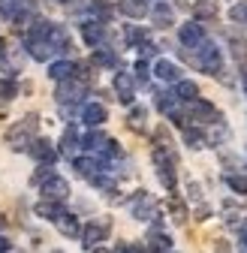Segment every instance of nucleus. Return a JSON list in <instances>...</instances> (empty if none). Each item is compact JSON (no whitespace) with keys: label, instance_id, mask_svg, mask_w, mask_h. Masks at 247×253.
<instances>
[{"label":"nucleus","instance_id":"nucleus-26","mask_svg":"<svg viewBox=\"0 0 247 253\" xmlns=\"http://www.w3.org/2000/svg\"><path fill=\"white\" fill-rule=\"evenodd\" d=\"M37 214L45 217V220H57L60 214H64V208H60V202H48V199H45V202L37 205Z\"/></svg>","mask_w":247,"mask_h":253},{"label":"nucleus","instance_id":"nucleus-2","mask_svg":"<svg viewBox=\"0 0 247 253\" xmlns=\"http://www.w3.org/2000/svg\"><path fill=\"white\" fill-rule=\"evenodd\" d=\"M154 166H157V175H160L163 187L166 190H175V154L157 148V151H154Z\"/></svg>","mask_w":247,"mask_h":253},{"label":"nucleus","instance_id":"nucleus-6","mask_svg":"<svg viewBox=\"0 0 247 253\" xmlns=\"http://www.w3.org/2000/svg\"><path fill=\"white\" fill-rule=\"evenodd\" d=\"M187 115H190L193 121H199V124H217V121H220L217 109H214L211 103H205L202 97H196V100L187 103Z\"/></svg>","mask_w":247,"mask_h":253},{"label":"nucleus","instance_id":"nucleus-21","mask_svg":"<svg viewBox=\"0 0 247 253\" xmlns=\"http://www.w3.org/2000/svg\"><path fill=\"white\" fill-rule=\"evenodd\" d=\"M54 223H57V229H60V232H64V235H70V238H76V235L82 232V229H79V220H76V214H67V211L60 214V217L54 220Z\"/></svg>","mask_w":247,"mask_h":253},{"label":"nucleus","instance_id":"nucleus-25","mask_svg":"<svg viewBox=\"0 0 247 253\" xmlns=\"http://www.w3.org/2000/svg\"><path fill=\"white\" fill-rule=\"evenodd\" d=\"M76 148H79V130L70 124L67 130H64V139H60V151H64V154H73Z\"/></svg>","mask_w":247,"mask_h":253},{"label":"nucleus","instance_id":"nucleus-40","mask_svg":"<svg viewBox=\"0 0 247 253\" xmlns=\"http://www.w3.org/2000/svg\"><path fill=\"white\" fill-rule=\"evenodd\" d=\"M127 253H148L142 244H127Z\"/></svg>","mask_w":247,"mask_h":253},{"label":"nucleus","instance_id":"nucleus-7","mask_svg":"<svg viewBox=\"0 0 247 253\" xmlns=\"http://www.w3.org/2000/svg\"><path fill=\"white\" fill-rule=\"evenodd\" d=\"M178 40H181V45H184V48H199V45L205 42V30H202V24H199V21H187V24H181Z\"/></svg>","mask_w":247,"mask_h":253},{"label":"nucleus","instance_id":"nucleus-10","mask_svg":"<svg viewBox=\"0 0 247 253\" xmlns=\"http://www.w3.org/2000/svg\"><path fill=\"white\" fill-rule=\"evenodd\" d=\"M82 93H84V82L73 76L67 82H60V87H57V103H76Z\"/></svg>","mask_w":247,"mask_h":253},{"label":"nucleus","instance_id":"nucleus-28","mask_svg":"<svg viewBox=\"0 0 247 253\" xmlns=\"http://www.w3.org/2000/svg\"><path fill=\"white\" fill-rule=\"evenodd\" d=\"M145 118H148V112H145L142 106H136V109L130 112V118H127V124H130V130L142 133V130H145Z\"/></svg>","mask_w":247,"mask_h":253},{"label":"nucleus","instance_id":"nucleus-14","mask_svg":"<svg viewBox=\"0 0 247 253\" xmlns=\"http://www.w3.org/2000/svg\"><path fill=\"white\" fill-rule=\"evenodd\" d=\"M73 166H76V169H79V175H84L87 181H94V178L106 169V166L97 160V157H76V163H73Z\"/></svg>","mask_w":247,"mask_h":253},{"label":"nucleus","instance_id":"nucleus-29","mask_svg":"<svg viewBox=\"0 0 247 253\" xmlns=\"http://www.w3.org/2000/svg\"><path fill=\"white\" fill-rule=\"evenodd\" d=\"M103 145H106V136H103V133H87V136L82 139V148H84V151H90V154L100 151Z\"/></svg>","mask_w":247,"mask_h":253},{"label":"nucleus","instance_id":"nucleus-43","mask_svg":"<svg viewBox=\"0 0 247 253\" xmlns=\"http://www.w3.org/2000/svg\"><path fill=\"white\" fill-rule=\"evenodd\" d=\"M90 253H109V250H103V247H90Z\"/></svg>","mask_w":247,"mask_h":253},{"label":"nucleus","instance_id":"nucleus-23","mask_svg":"<svg viewBox=\"0 0 247 253\" xmlns=\"http://www.w3.org/2000/svg\"><path fill=\"white\" fill-rule=\"evenodd\" d=\"M184 142L190 148H205L208 145V136L199 130V126H184Z\"/></svg>","mask_w":247,"mask_h":253},{"label":"nucleus","instance_id":"nucleus-30","mask_svg":"<svg viewBox=\"0 0 247 253\" xmlns=\"http://www.w3.org/2000/svg\"><path fill=\"white\" fill-rule=\"evenodd\" d=\"M90 12H94V15H97V21H103V24L112 18V6H109V3H103V0H90Z\"/></svg>","mask_w":247,"mask_h":253},{"label":"nucleus","instance_id":"nucleus-38","mask_svg":"<svg viewBox=\"0 0 247 253\" xmlns=\"http://www.w3.org/2000/svg\"><path fill=\"white\" fill-rule=\"evenodd\" d=\"M136 79H139V82H148V63H145V60L136 63Z\"/></svg>","mask_w":247,"mask_h":253},{"label":"nucleus","instance_id":"nucleus-5","mask_svg":"<svg viewBox=\"0 0 247 253\" xmlns=\"http://www.w3.org/2000/svg\"><path fill=\"white\" fill-rule=\"evenodd\" d=\"M109 229H112L109 220H90V223L79 232V235H82V244H84V247H97L100 241H106Z\"/></svg>","mask_w":247,"mask_h":253},{"label":"nucleus","instance_id":"nucleus-22","mask_svg":"<svg viewBox=\"0 0 247 253\" xmlns=\"http://www.w3.org/2000/svg\"><path fill=\"white\" fill-rule=\"evenodd\" d=\"M27 48H30V57L34 60H48L57 48L51 45V42H45V40H40V42H27Z\"/></svg>","mask_w":247,"mask_h":253},{"label":"nucleus","instance_id":"nucleus-33","mask_svg":"<svg viewBox=\"0 0 247 253\" xmlns=\"http://www.w3.org/2000/svg\"><path fill=\"white\" fill-rule=\"evenodd\" d=\"M229 48H232V57H235V60H247V40L232 37V40H229Z\"/></svg>","mask_w":247,"mask_h":253},{"label":"nucleus","instance_id":"nucleus-18","mask_svg":"<svg viewBox=\"0 0 247 253\" xmlns=\"http://www.w3.org/2000/svg\"><path fill=\"white\" fill-rule=\"evenodd\" d=\"M154 76H157L160 82H178L181 79V70L175 67L172 60H157V63H154Z\"/></svg>","mask_w":247,"mask_h":253},{"label":"nucleus","instance_id":"nucleus-24","mask_svg":"<svg viewBox=\"0 0 247 253\" xmlns=\"http://www.w3.org/2000/svg\"><path fill=\"white\" fill-rule=\"evenodd\" d=\"M154 103H157V109H160L163 115H172V112L178 109V97H175V93H166V90H160L157 97H154Z\"/></svg>","mask_w":247,"mask_h":253},{"label":"nucleus","instance_id":"nucleus-36","mask_svg":"<svg viewBox=\"0 0 247 253\" xmlns=\"http://www.w3.org/2000/svg\"><path fill=\"white\" fill-rule=\"evenodd\" d=\"M18 93V84L12 79H0V100H12Z\"/></svg>","mask_w":247,"mask_h":253},{"label":"nucleus","instance_id":"nucleus-34","mask_svg":"<svg viewBox=\"0 0 247 253\" xmlns=\"http://www.w3.org/2000/svg\"><path fill=\"white\" fill-rule=\"evenodd\" d=\"M229 18L235 24H247V0H238V3L229 9Z\"/></svg>","mask_w":247,"mask_h":253},{"label":"nucleus","instance_id":"nucleus-8","mask_svg":"<svg viewBox=\"0 0 247 253\" xmlns=\"http://www.w3.org/2000/svg\"><path fill=\"white\" fill-rule=\"evenodd\" d=\"M115 93H118V100L121 103H133V97H136V79L130 76V73H115Z\"/></svg>","mask_w":247,"mask_h":253},{"label":"nucleus","instance_id":"nucleus-17","mask_svg":"<svg viewBox=\"0 0 247 253\" xmlns=\"http://www.w3.org/2000/svg\"><path fill=\"white\" fill-rule=\"evenodd\" d=\"M118 12L127 18H145L148 6H145V0H118Z\"/></svg>","mask_w":247,"mask_h":253},{"label":"nucleus","instance_id":"nucleus-4","mask_svg":"<svg viewBox=\"0 0 247 253\" xmlns=\"http://www.w3.org/2000/svg\"><path fill=\"white\" fill-rule=\"evenodd\" d=\"M34 130H37V118H24L21 124H15L12 130H9V145L15 151H24L27 145H34Z\"/></svg>","mask_w":247,"mask_h":253},{"label":"nucleus","instance_id":"nucleus-11","mask_svg":"<svg viewBox=\"0 0 247 253\" xmlns=\"http://www.w3.org/2000/svg\"><path fill=\"white\" fill-rule=\"evenodd\" d=\"M82 37H84V42H87L90 48H100V42H103V37H106L103 21H97V18L84 21V24H82Z\"/></svg>","mask_w":247,"mask_h":253},{"label":"nucleus","instance_id":"nucleus-44","mask_svg":"<svg viewBox=\"0 0 247 253\" xmlns=\"http://www.w3.org/2000/svg\"><path fill=\"white\" fill-rule=\"evenodd\" d=\"M60 3H70V0H60Z\"/></svg>","mask_w":247,"mask_h":253},{"label":"nucleus","instance_id":"nucleus-16","mask_svg":"<svg viewBox=\"0 0 247 253\" xmlns=\"http://www.w3.org/2000/svg\"><path fill=\"white\" fill-rule=\"evenodd\" d=\"M151 18H154V24H157V27H169V24H175V12H172V6L166 3V0H157V3H154Z\"/></svg>","mask_w":247,"mask_h":253},{"label":"nucleus","instance_id":"nucleus-20","mask_svg":"<svg viewBox=\"0 0 247 253\" xmlns=\"http://www.w3.org/2000/svg\"><path fill=\"white\" fill-rule=\"evenodd\" d=\"M148 250H154V253H166V250H172V238H169L166 232H160V229H154V232L148 235Z\"/></svg>","mask_w":247,"mask_h":253},{"label":"nucleus","instance_id":"nucleus-19","mask_svg":"<svg viewBox=\"0 0 247 253\" xmlns=\"http://www.w3.org/2000/svg\"><path fill=\"white\" fill-rule=\"evenodd\" d=\"M175 97H178L181 103L196 100V97H199V84H196V82H187V79H178V82H175Z\"/></svg>","mask_w":247,"mask_h":253},{"label":"nucleus","instance_id":"nucleus-15","mask_svg":"<svg viewBox=\"0 0 247 253\" xmlns=\"http://www.w3.org/2000/svg\"><path fill=\"white\" fill-rule=\"evenodd\" d=\"M76 70H79V63H73V60H54L51 67H48V76L54 82H67V79L76 76Z\"/></svg>","mask_w":247,"mask_h":253},{"label":"nucleus","instance_id":"nucleus-41","mask_svg":"<svg viewBox=\"0 0 247 253\" xmlns=\"http://www.w3.org/2000/svg\"><path fill=\"white\" fill-rule=\"evenodd\" d=\"M241 84H244V93H247V67L241 70Z\"/></svg>","mask_w":247,"mask_h":253},{"label":"nucleus","instance_id":"nucleus-12","mask_svg":"<svg viewBox=\"0 0 247 253\" xmlns=\"http://www.w3.org/2000/svg\"><path fill=\"white\" fill-rule=\"evenodd\" d=\"M30 154H34L42 166H51V163L57 160V148H54L48 139H34V148H30Z\"/></svg>","mask_w":247,"mask_h":253},{"label":"nucleus","instance_id":"nucleus-35","mask_svg":"<svg viewBox=\"0 0 247 253\" xmlns=\"http://www.w3.org/2000/svg\"><path fill=\"white\" fill-rule=\"evenodd\" d=\"M94 63H100V67H115V63H118V57H115V51L97 48V51H94Z\"/></svg>","mask_w":247,"mask_h":253},{"label":"nucleus","instance_id":"nucleus-39","mask_svg":"<svg viewBox=\"0 0 247 253\" xmlns=\"http://www.w3.org/2000/svg\"><path fill=\"white\" fill-rule=\"evenodd\" d=\"M9 250H12V241L0 235V253H9Z\"/></svg>","mask_w":247,"mask_h":253},{"label":"nucleus","instance_id":"nucleus-42","mask_svg":"<svg viewBox=\"0 0 247 253\" xmlns=\"http://www.w3.org/2000/svg\"><path fill=\"white\" fill-rule=\"evenodd\" d=\"M241 238H247V220L241 223Z\"/></svg>","mask_w":247,"mask_h":253},{"label":"nucleus","instance_id":"nucleus-1","mask_svg":"<svg viewBox=\"0 0 247 253\" xmlns=\"http://www.w3.org/2000/svg\"><path fill=\"white\" fill-rule=\"evenodd\" d=\"M40 193H42L48 202H64V199L70 196V181L51 172L48 178H42V181H40Z\"/></svg>","mask_w":247,"mask_h":253},{"label":"nucleus","instance_id":"nucleus-32","mask_svg":"<svg viewBox=\"0 0 247 253\" xmlns=\"http://www.w3.org/2000/svg\"><path fill=\"white\" fill-rule=\"evenodd\" d=\"M223 181L229 184L232 193H238V196H244V193H247V178H244V175H226Z\"/></svg>","mask_w":247,"mask_h":253},{"label":"nucleus","instance_id":"nucleus-37","mask_svg":"<svg viewBox=\"0 0 247 253\" xmlns=\"http://www.w3.org/2000/svg\"><path fill=\"white\" fill-rule=\"evenodd\" d=\"M127 40H130L133 45H142L148 37H145V30H139V27H127Z\"/></svg>","mask_w":247,"mask_h":253},{"label":"nucleus","instance_id":"nucleus-27","mask_svg":"<svg viewBox=\"0 0 247 253\" xmlns=\"http://www.w3.org/2000/svg\"><path fill=\"white\" fill-rule=\"evenodd\" d=\"M193 15L196 18H214L217 15V0H199L193 6Z\"/></svg>","mask_w":247,"mask_h":253},{"label":"nucleus","instance_id":"nucleus-13","mask_svg":"<svg viewBox=\"0 0 247 253\" xmlns=\"http://www.w3.org/2000/svg\"><path fill=\"white\" fill-rule=\"evenodd\" d=\"M106 118H109V112H106L103 103H84V106H82V121H84L87 126H100Z\"/></svg>","mask_w":247,"mask_h":253},{"label":"nucleus","instance_id":"nucleus-9","mask_svg":"<svg viewBox=\"0 0 247 253\" xmlns=\"http://www.w3.org/2000/svg\"><path fill=\"white\" fill-rule=\"evenodd\" d=\"M133 217L136 220H154L157 217V202H154V196L151 193H142L136 196V202H133Z\"/></svg>","mask_w":247,"mask_h":253},{"label":"nucleus","instance_id":"nucleus-3","mask_svg":"<svg viewBox=\"0 0 247 253\" xmlns=\"http://www.w3.org/2000/svg\"><path fill=\"white\" fill-rule=\"evenodd\" d=\"M199 54H196V63H199V70H205V73H220V67H223V54H220V48L214 45V42H202L199 48H196Z\"/></svg>","mask_w":247,"mask_h":253},{"label":"nucleus","instance_id":"nucleus-45","mask_svg":"<svg viewBox=\"0 0 247 253\" xmlns=\"http://www.w3.org/2000/svg\"><path fill=\"white\" fill-rule=\"evenodd\" d=\"M166 253H172V250H166Z\"/></svg>","mask_w":247,"mask_h":253},{"label":"nucleus","instance_id":"nucleus-31","mask_svg":"<svg viewBox=\"0 0 247 253\" xmlns=\"http://www.w3.org/2000/svg\"><path fill=\"white\" fill-rule=\"evenodd\" d=\"M21 12V0H0V15H3V18H15Z\"/></svg>","mask_w":247,"mask_h":253}]
</instances>
